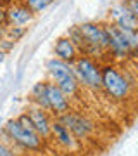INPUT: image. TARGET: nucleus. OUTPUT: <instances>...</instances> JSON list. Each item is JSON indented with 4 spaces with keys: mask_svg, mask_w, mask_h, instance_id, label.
<instances>
[{
    "mask_svg": "<svg viewBox=\"0 0 138 156\" xmlns=\"http://www.w3.org/2000/svg\"><path fill=\"white\" fill-rule=\"evenodd\" d=\"M100 75H102V90L109 99L116 102H126L131 97L135 89L126 80L123 68L114 62H105L100 66Z\"/></svg>",
    "mask_w": 138,
    "mask_h": 156,
    "instance_id": "1",
    "label": "nucleus"
},
{
    "mask_svg": "<svg viewBox=\"0 0 138 156\" xmlns=\"http://www.w3.org/2000/svg\"><path fill=\"white\" fill-rule=\"evenodd\" d=\"M45 71L49 75L50 82H54L69 99L79 92V83L74 76L71 64H67V62L61 61L57 57H50L45 62Z\"/></svg>",
    "mask_w": 138,
    "mask_h": 156,
    "instance_id": "2",
    "label": "nucleus"
},
{
    "mask_svg": "<svg viewBox=\"0 0 138 156\" xmlns=\"http://www.w3.org/2000/svg\"><path fill=\"white\" fill-rule=\"evenodd\" d=\"M74 76L79 87H85L93 92L102 90V75H100V61L92 59L88 56H78V59L71 64Z\"/></svg>",
    "mask_w": 138,
    "mask_h": 156,
    "instance_id": "3",
    "label": "nucleus"
},
{
    "mask_svg": "<svg viewBox=\"0 0 138 156\" xmlns=\"http://www.w3.org/2000/svg\"><path fill=\"white\" fill-rule=\"evenodd\" d=\"M4 130H5V134L9 135V139H11L16 146L22 147V149L33 151V153H40V151L43 149V139H42L36 132L24 128L16 118L9 120V122L4 125Z\"/></svg>",
    "mask_w": 138,
    "mask_h": 156,
    "instance_id": "4",
    "label": "nucleus"
},
{
    "mask_svg": "<svg viewBox=\"0 0 138 156\" xmlns=\"http://www.w3.org/2000/svg\"><path fill=\"white\" fill-rule=\"evenodd\" d=\"M104 28L107 31V38H109V45H107V56H110L116 61H126V59H135L136 52H133L130 44L126 42L124 35L116 24L112 23H104Z\"/></svg>",
    "mask_w": 138,
    "mask_h": 156,
    "instance_id": "5",
    "label": "nucleus"
},
{
    "mask_svg": "<svg viewBox=\"0 0 138 156\" xmlns=\"http://www.w3.org/2000/svg\"><path fill=\"white\" fill-rule=\"evenodd\" d=\"M59 122L64 125V127L74 135L76 140H85L88 139L90 135L95 132V123L93 120H90L88 116L85 115H79V113L74 111H66L61 116H55Z\"/></svg>",
    "mask_w": 138,
    "mask_h": 156,
    "instance_id": "6",
    "label": "nucleus"
},
{
    "mask_svg": "<svg viewBox=\"0 0 138 156\" xmlns=\"http://www.w3.org/2000/svg\"><path fill=\"white\" fill-rule=\"evenodd\" d=\"M45 97L49 104V113H52L54 118L71 111V99L50 80H45Z\"/></svg>",
    "mask_w": 138,
    "mask_h": 156,
    "instance_id": "7",
    "label": "nucleus"
},
{
    "mask_svg": "<svg viewBox=\"0 0 138 156\" xmlns=\"http://www.w3.org/2000/svg\"><path fill=\"white\" fill-rule=\"evenodd\" d=\"M78 31L81 33V37L90 45H93L97 49L104 50L107 54V45H109V38H107V31L104 28V23H95V21H86L81 24H76Z\"/></svg>",
    "mask_w": 138,
    "mask_h": 156,
    "instance_id": "8",
    "label": "nucleus"
},
{
    "mask_svg": "<svg viewBox=\"0 0 138 156\" xmlns=\"http://www.w3.org/2000/svg\"><path fill=\"white\" fill-rule=\"evenodd\" d=\"M26 113H28V116H29V120H31V123H33L35 132L43 140L50 139V123H52L50 113L38 106H35V104H31V106L28 108Z\"/></svg>",
    "mask_w": 138,
    "mask_h": 156,
    "instance_id": "9",
    "label": "nucleus"
},
{
    "mask_svg": "<svg viewBox=\"0 0 138 156\" xmlns=\"http://www.w3.org/2000/svg\"><path fill=\"white\" fill-rule=\"evenodd\" d=\"M109 23L116 24L119 28L138 30V16L131 14L126 7L123 5V2L114 4V5L109 9Z\"/></svg>",
    "mask_w": 138,
    "mask_h": 156,
    "instance_id": "10",
    "label": "nucleus"
},
{
    "mask_svg": "<svg viewBox=\"0 0 138 156\" xmlns=\"http://www.w3.org/2000/svg\"><path fill=\"white\" fill-rule=\"evenodd\" d=\"M35 19V14L28 9L21 0L7 5V21L9 26H28Z\"/></svg>",
    "mask_w": 138,
    "mask_h": 156,
    "instance_id": "11",
    "label": "nucleus"
},
{
    "mask_svg": "<svg viewBox=\"0 0 138 156\" xmlns=\"http://www.w3.org/2000/svg\"><path fill=\"white\" fill-rule=\"evenodd\" d=\"M50 137L55 139L57 144H61L62 147H66V149H69V151L78 149V146H79V140L74 139V135H72L57 118H52V123H50Z\"/></svg>",
    "mask_w": 138,
    "mask_h": 156,
    "instance_id": "12",
    "label": "nucleus"
},
{
    "mask_svg": "<svg viewBox=\"0 0 138 156\" xmlns=\"http://www.w3.org/2000/svg\"><path fill=\"white\" fill-rule=\"evenodd\" d=\"M78 56H79L78 49L74 47V44L67 38L66 35H62V37H59V38L55 40V44H54V57H57V59L67 62V64H72V62L78 59Z\"/></svg>",
    "mask_w": 138,
    "mask_h": 156,
    "instance_id": "13",
    "label": "nucleus"
},
{
    "mask_svg": "<svg viewBox=\"0 0 138 156\" xmlns=\"http://www.w3.org/2000/svg\"><path fill=\"white\" fill-rule=\"evenodd\" d=\"M29 99L35 106L42 108L45 111H49V104H47V97H45V80H40L31 87L29 90Z\"/></svg>",
    "mask_w": 138,
    "mask_h": 156,
    "instance_id": "14",
    "label": "nucleus"
},
{
    "mask_svg": "<svg viewBox=\"0 0 138 156\" xmlns=\"http://www.w3.org/2000/svg\"><path fill=\"white\" fill-rule=\"evenodd\" d=\"M21 2L33 12V14L43 12L45 9H49V7L54 4V0H21Z\"/></svg>",
    "mask_w": 138,
    "mask_h": 156,
    "instance_id": "15",
    "label": "nucleus"
},
{
    "mask_svg": "<svg viewBox=\"0 0 138 156\" xmlns=\"http://www.w3.org/2000/svg\"><path fill=\"white\" fill-rule=\"evenodd\" d=\"M26 31H28L26 26H7V28H5V37L17 44V42L26 35Z\"/></svg>",
    "mask_w": 138,
    "mask_h": 156,
    "instance_id": "16",
    "label": "nucleus"
},
{
    "mask_svg": "<svg viewBox=\"0 0 138 156\" xmlns=\"http://www.w3.org/2000/svg\"><path fill=\"white\" fill-rule=\"evenodd\" d=\"M14 47H16V42H12L11 38H7V37H2L0 38V50L2 52L9 54L11 50H14Z\"/></svg>",
    "mask_w": 138,
    "mask_h": 156,
    "instance_id": "17",
    "label": "nucleus"
},
{
    "mask_svg": "<svg viewBox=\"0 0 138 156\" xmlns=\"http://www.w3.org/2000/svg\"><path fill=\"white\" fill-rule=\"evenodd\" d=\"M121 2H123V5L126 7L131 14L138 16V0H121Z\"/></svg>",
    "mask_w": 138,
    "mask_h": 156,
    "instance_id": "18",
    "label": "nucleus"
},
{
    "mask_svg": "<svg viewBox=\"0 0 138 156\" xmlns=\"http://www.w3.org/2000/svg\"><path fill=\"white\" fill-rule=\"evenodd\" d=\"M9 21H7V5L0 4V28H7Z\"/></svg>",
    "mask_w": 138,
    "mask_h": 156,
    "instance_id": "19",
    "label": "nucleus"
},
{
    "mask_svg": "<svg viewBox=\"0 0 138 156\" xmlns=\"http://www.w3.org/2000/svg\"><path fill=\"white\" fill-rule=\"evenodd\" d=\"M0 156H16V153L12 151L9 144H5L4 140H0Z\"/></svg>",
    "mask_w": 138,
    "mask_h": 156,
    "instance_id": "20",
    "label": "nucleus"
},
{
    "mask_svg": "<svg viewBox=\"0 0 138 156\" xmlns=\"http://www.w3.org/2000/svg\"><path fill=\"white\" fill-rule=\"evenodd\" d=\"M5 57H7V54H5V52H2V50H0V64H4V61H5Z\"/></svg>",
    "mask_w": 138,
    "mask_h": 156,
    "instance_id": "21",
    "label": "nucleus"
},
{
    "mask_svg": "<svg viewBox=\"0 0 138 156\" xmlns=\"http://www.w3.org/2000/svg\"><path fill=\"white\" fill-rule=\"evenodd\" d=\"M2 37H5V28H0V38Z\"/></svg>",
    "mask_w": 138,
    "mask_h": 156,
    "instance_id": "22",
    "label": "nucleus"
}]
</instances>
